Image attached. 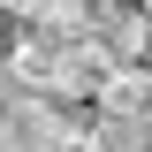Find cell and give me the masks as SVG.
Segmentation results:
<instances>
[{"label": "cell", "instance_id": "1", "mask_svg": "<svg viewBox=\"0 0 152 152\" xmlns=\"http://www.w3.org/2000/svg\"><path fill=\"white\" fill-rule=\"evenodd\" d=\"M99 114H152V69L122 61V69L99 84Z\"/></svg>", "mask_w": 152, "mask_h": 152}, {"label": "cell", "instance_id": "2", "mask_svg": "<svg viewBox=\"0 0 152 152\" xmlns=\"http://www.w3.org/2000/svg\"><path fill=\"white\" fill-rule=\"evenodd\" d=\"M99 152H152V114H91Z\"/></svg>", "mask_w": 152, "mask_h": 152}]
</instances>
